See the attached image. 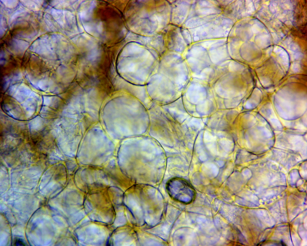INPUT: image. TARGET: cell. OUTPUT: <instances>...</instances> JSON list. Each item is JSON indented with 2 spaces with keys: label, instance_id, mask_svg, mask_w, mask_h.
<instances>
[{
  "label": "cell",
  "instance_id": "obj_1",
  "mask_svg": "<svg viewBox=\"0 0 307 246\" xmlns=\"http://www.w3.org/2000/svg\"><path fill=\"white\" fill-rule=\"evenodd\" d=\"M168 190L175 199L185 204L191 203L196 197V191L192 187L174 179L168 183Z\"/></svg>",
  "mask_w": 307,
  "mask_h": 246
}]
</instances>
